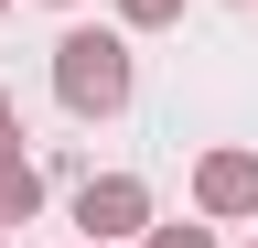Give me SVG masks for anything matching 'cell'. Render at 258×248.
<instances>
[{
	"label": "cell",
	"instance_id": "obj_1",
	"mask_svg": "<svg viewBox=\"0 0 258 248\" xmlns=\"http://www.w3.org/2000/svg\"><path fill=\"white\" fill-rule=\"evenodd\" d=\"M54 86H64L76 119L129 108V43H118V33H64V43H54Z\"/></svg>",
	"mask_w": 258,
	"mask_h": 248
},
{
	"label": "cell",
	"instance_id": "obj_2",
	"mask_svg": "<svg viewBox=\"0 0 258 248\" xmlns=\"http://www.w3.org/2000/svg\"><path fill=\"white\" fill-rule=\"evenodd\" d=\"M76 216H86L97 237H118V227H140V216H151V194H140L129 173H108V183H86V194H76Z\"/></svg>",
	"mask_w": 258,
	"mask_h": 248
},
{
	"label": "cell",
	"instance_id": "obj_3",
	"mask_svg": "<svg viewBox=\"0 0 258 248\" xmlns=\"http://www.w3.org/2000/svg\"><path fill=\"white\" fill-rule=\"evenodd\" d=\"M205 205L215 216H247L258 205V162H247V151H215V162H205Z\"/></svg>",
	"mask_w": 258,
	"mask_h": 248
},
{
	"label": "cell",
	"instance_id": "obj_4",
	"mask_svg": "<svg viewBox=\"0 0 258 248\" xmlns=\"http://www.w3.org/2000/svg\"><path fill=\"white\" fill-rule=\"evenodd\" d=\"M32 205H43V173H32L22 151H0V227H22Z\"/></svg>",
	"mask_w": 258,
	"mask_h": 248
},
{
	"label": "cell",
	"instance_id": "obj_5",
	"mask_svg": "<svg viewBox=\"0 0 258 248\" xmlns=\"http://www.w3.org/2000/svg\"><path fill=\"white\" fill-rule=\"evenodd\" d=\"M151 248H215L205 227H151Z\"/></svg>",
	"mask_w": 258,
	"mask_h": 248
},
{
	"label": "cell",
	"instance_id": "obj_6",
	"mask_svg": "<svg viewBox=\"0 0 258 248\" xmlns=\"http://www.w3.org/2000/svg\"><path fill=\"white\" fill-rule=\"evenodd\" d=\"M118 11H129V22H172L183 0H118Z\"/></svg>",
	"mask_w": 258,
	"mask_h": 248
},
{
	"label": "cell",
	"instance_id": "obj_7",
	"mask_svg": "<svg viewBox=\"0 0 258 248\" xmlns=\"http://www.w3.org/2000/svg\"><path fill=\"white\" fill-rule=\"evenodd\" d=\"M11 140H22V130H11V86H0V151H11Z\"/></svg>",
	"mask_w": 258,
	"mask_h": 248
}]
</instances>
